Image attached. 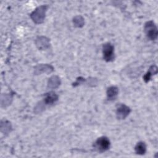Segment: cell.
Wrapping results in <instances>:
<instances>
[{"instance_id": "6da1fadb", "label": "cell", "mask_w": 158, "mask_h": 158, "mask_svg": "<svg viewBox=\"0 0 158 158\" xmlns=\"http://www.w3.org/2000/svg\"><path fill=\"white\" fill-rule=\"evenodd\" d=\"M47 9L48 6L46 5H42L36 8L30 14L31 20L36 24L42 23L44 20Z\"/></svg>"}, {"instance_id": "7a4b0ae2", "label": "cell", "mask_w": 158, "mask_h": 158, "mask_svg": "<svg viewBox=\"0 0 158 158\" xmlns=\"http://www.w3.org/2000/svg\"><path fill=\"white\" fill-rule=\"evenodd\" d=\"M144 32L151 40H155L158 35V31L156 25L153 21H148L144 25Z\"/></svg>"}, {"instance_id": "3957f363", "label": "cell", "mask_w": 158, "mask_h": 158, "mask_svg": "<svg viewBox=\"0 0 158 158\" xmlns=\"http://www.w3.org/2000/svg\"><path fill=\"white\" fill-rule=\"evenodd\" d=\"M110 146V142L108 138L101 136L98 138L94 143V148L100 152H103L107 151Z\"/></svg>"}, {"instance_id": "277c9868", "label": "cell", "mask_w": 158, "mask_h": 158, "mask_svg": "<svg viewBox=\"0 0 158 158\" xmlns=\"http://www.w3.org/2000/svg\"><path fill=\"white\" fill-rule=\"evenodd\" d=\"M103 58L106 62H111L114 58V47L110 43H106L102 46Z\"/></svg>"}, {"instance_id": "5b68a950", "label": "cell", "mask_w": 158, "mask_h": 158, "mask_svg": "<svg viewBox=\"0 0 158 158\" xmlns=\"http://www.w3.org/2000/svg\"><path fill=\"white\" fill-rule=\"evenodd\" d=\"M130 112L131 109L128 106L123 104H120L118 106L116 109L117 118L120 120L125 119L130 114Z\"/></svg>"}, {"instance_id": "8992f818", "label": "cell", "mask_w": 158, "mask_h": 158, "mask_svg": "<svg viewBox=\"0 0 158 158\" xmlns=\"http://www.w3.org/2000/svg\"><path fill=\"white\" fill-rule=\"evenodd\" d=\"M35 44L39 49L44 50L47 49L49 45V40L45 36H39L36 39Z\"/></svg>"}, {"instance_id": "52a82bcc", "label": "cell", "mask_w": 158, "mask_h": 158, "mask_svg": "<svg viewBox=\"0 0 158 158\" xmlns=\"http://www.w3.org/2000/svg\"><path fill=\"white\" fill-rule=\"evenodd\" d=\"M53 71V67L48 64H40L37 65L35 69V73L36 75L41 73H51Z\"/></svg>"}, {"instance_id": "ba28073f", "label": "cell", "mask_w": 158, "mask_h": 158, "mask_svg": "<svg viewBox=\"0 0 158 158\" xmlns=\"http://www.w3.org/2000/svg\"><path fill=\"white\" fill-rule=\"evenodd\" d=\"M118 93V89L115 86H110L106 91L107 98L108 101H114L116 99Z\"/></svg>"}, {"instance_id": "9c48e42d", "label": "cell", "mask_w": 158, "mask_h": 158, "mask_svg": "<svg viewBox=\"0 0 158 158\" xmlns=\"http://www.w3.org/2000/svg\"><path fill=\"white\" fill-rule=\"evenodd\" d=\"M58 99V96L53 91H50L46 94L44 99V103L46 105L52 104L55 103Z\"/></svg>"}, {"instance_id": "30bf717a", "label": "cell", "mask_w": 158, "mask_h": 158, "mask_svg": "<svg viewBox=\"0 0 158 158\" xmlns=\"http://www.w3.org/2000/svg\"><path fill=\"white\" fill-rule=\"evenodd\" d=\"M60 84V80L59 77L56 75L52 76L50 78H49L48 82V88L51 89H55L57 88Z\"/></svg>"}, {"instance_id": "8fae6325", "label": "cell", "mask_w": 158, "mask_h": 158, "mask_svg": "<svg viewBox=\"0 0 158 158\" xmlns=\"http://www.w3.org/2000/svg\"><path fill=\"white\" fill-rule=\"evenodd\" d=\"M135 151L136 154L139 155H143L146 152V145L144 142L139 141L137 143L135 147Z\"/></svg>"}, {"instance_id": "7c38bea8", "label": "cell", "mask_w": 158, "mask_h": 158, "mask_svg": "<svg viewBox=\"0 0 158 158\" xmlns=\"http://www.w3.org/2000/svg\"><path fill=\"white\" fill-rule=\"evenodd\" d=\"M1 131L4 130L3 133H5V134H7L10 131L12 127L11 124L10 122L4 120V122L3 123L2 121H1Z\"/></svg>"}, {"instance_id": "4fadbf2b", "label": "cell", "mask_w": 158, "mask_h": 158, "mask_svg": "<svg viewBox=\"0 0 158 158\" xmlns=\"http://www.w3.org/2000/svg\"><path fill=\"white\" fill-rule=\"evenodd\" d=\"M73 22L74 25L77 27H82L85 23L84 19L81 16H80V15L75 17L73 18Z\"/></svg>"}, {"instance_id": "5bb4252c", "label": "cell", "mask_w": 158, "mask_h": 158, "mask_svg": "<svg viewBox=\"0 0 158 158\" xmlns=\"http://www.w3.org/2000/svg\"><path fill=\"white\" fill-rule=\"evenodd\" d=\"M157 73V67L156 66H152L151 67V68L149 69V72H148V73L144 76V80L146 82H148L149 81L151 75L153 73Z\"/></svg>"}]
</instances>
